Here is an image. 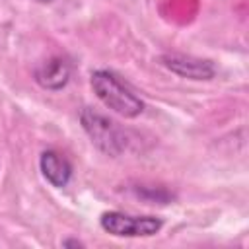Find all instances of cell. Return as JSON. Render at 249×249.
I'll return each mask as SVG.
<instances>
[{"label":"cell","instance_id":"7a4b0ae2","mask_svg":"<svg viewBox=\"0 0 249 249\" xmlns=\"http://www.w3.org/2000/svg\"><path fill=\"white\" fill-rule=\"evenodd\" d=\"M80 124L88 134V138L91 140V144L105 156L117 158L126 150L128 140L124 130L107 115L91 107H84L80 111Z\"/></svg>","mask_w":249,"mask_h":249},{"label":"cell","instance_id":"277c9868","mask_svg":"<svg viewBox=\"0 0 249 249\" xmlns=\"http://www.w3.org/2000/svg\"><path fill=\"white\" fill-rule=\"evenodd\" d=\"M160 64L167 68L171 74L185 78V80H195V82H208L216 76V66L208 58H198L193 54H183V53H163L160 56Z\"/></svg>","mask_w":249,"mask_h":249},{"label":"cell","instance_id":"3957f363","mask_svg":"<svg viewBox=\"0 0 249 249\" xmlns=\"http://www.w3.org/2000/svg\"><path fill=\"white\" fill-rule=\"evenodd\" d=\"M99 226L105 233L115 237H152L163 228L158 216H132L119 210H107L99 216Z\"/></svg>","mask_w":249,"mask_h":249},{"label":"cell","instance_id":"8992f818","mask_svg":"<svg viewBox=\"0 0 249 249\" xmlns=\"http://www.w3.org/2000/svg\"><path fill=\"white\" fill-rule=\"evenodd\" d=\"M39 171H41L43 179L54 189L68 187V183L72 179V163L68 161V158L64 154H60L58 150H53V148L41 152Z\"/></svg>","mask_w":249,"mask_h":249},{"label":"cell","instance_id":"52a82bcc","mask_svg":"<svg viewBox=\"0 0 249 249\" xmlns=\"http://www.w3.org/2000/svg\"><path fill=\"white\" fill-rule=\"evenodd\" d=\"M134 193H136V196H142L144 200H150V202H158V204H167L169 200H173V195L169 193V191H165V189H161V187H158V189H154V187H144V185H140V187H136L134 189Z\"/></svg>","mask_w":249,"mask_h":249},{"label":"cell","instance_id":"9c48e42d","mask_svg":"<svg viewBox=\"0 0 249 249\" xmlns=\"http://www.w3.org/2000/svg\"><path fill=\"white\" fill-rule=\"evenodd\" d=\"M33 2H37V4H53L54 0H33Z\"/></svg>","mask_w":249,"mask_h":249},{"label":"cell","instance_id":"6da1fadb","mask_svg":"<svg viewBox=\"0 0 249 249\" xmlns=\"http://www.w3.org/2000/svg\"><path fill=\"white\" fill-rule=\"evenodd\" d=\"M89 86L95 97L113 113L124 119H136L144 113V101L111 70L99 68L89 76Z\"/></svg>","mask_w":249,"mask_h":249},{"label":"cell","instance_id":"ba28073f","mask_svg":"<svg viewBox=\"0 0 249 249\" xmlns=\"http://www.w3.org/2000/svg\"><path fill=\"white\" fill-rule=\"evenodd\" d=\"M60 247H64V249H70V247H74V249H84L86 247V243L82 241V239H78V237H64L62 241H60Z\"/></svg>","mask_w":249,"mask_h":249},{"label":"cell","instance_id":"5b68a950","mask_svg":"<svg viewBox=\"0 0 249 249\" xmlns=\"http://www.w3.org/2000/svg\"><path fill=\"white\" fill-rule=\"evenodd\" d=\"M70 76H72V66L62 56H51L33 70V80L37 82L39 88L47 91L64 89L70 82Z\"/></svg>","mask_w":249,"mask_h":249}]
</instances>
